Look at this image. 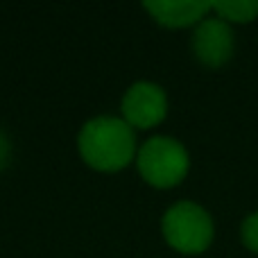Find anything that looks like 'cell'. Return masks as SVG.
Segmentation results:
<instances>
[{
    "label": "cell",
    "mask_w": 258,
    "mask_h": 258,
    "mask_svg": "<svg viewBox=\"0 0 258 258\" xmlns=\"http://www.w3.org/2000/svg\"><path fill=\"white\" fill-rule=\"evenodd\" d=\"M195 57L204 66L218 68L227 63L233 54V32L222 18H204L192 34Z\"/></svg>",
    "instance_id": "5b68a950"
},
{
    "label": "cell",
    "mask_w": 258,
    "mask_h": 258,
    "mask_svg": "<svg viewBox=\"0 0 258 258\" xmlns=\"http://www.w3.org/2000/svg\"><path fill=\"white\" fill-rule=\"evenodd\" d=\"M168 113V98L163 89L152 82H136L122 98V120L129 127L150 129L156 127Z\"/></svg>",
    "instance_id": "277c9868"
},
{
    "label": "cell",
    "mask_w": 258,
    "mask_h": 258,
    "mask_svg": "<svg viewBox=\"0 0 258 258\" xmlns=\"http://www.w3.org/2000/svg\"><path fill=\"white\" fill-rule=\"evenodd\" d=\"M12 159V145H9V138L5 136V132L0 129V170L9 163Z\"/></svg>",
    "instance_id": "9c48e42d"
},
{
    "label": "cell",
    "mask_w": 258,
    "mask_h": 258,
    "mask_svg": "<svg viewBox=\"0 0 258 258\" xmlns=\"http://www.w3.org/2000/svg\"><path fill=\"white\" fill-rule=\"evenodd\" d=\"M77 147L89 168L118 172L136 156V134L122 118L98 116L82 127Z\"/></svg>",
    "instance_id": "6da1fadb"
},
{
    "label": "cell",
    "mask_w": 258,
    "mask_h": 258,
    "mask_svg": "<svg viewBox=\"0 0 258 258\" xmlns=\"http://www.w3.org/2000/svg\"><path fill=\"white\" fill-rule=\"evenodd\" d=\"M163 236L181 254H202L213 240V222L202 206L179 202L163 215Z\"/></svg>",
    "instance_id": "3957f363"
},
{
    "label": "cell",
    "mask_w": 258,
    "mask_h": 258,
    "mask_svg": "<svg viewBox=\"0 0 258 258\" xmlns=\"http://www.w3.org/2000/svg\"><path fill=\"white\" fill-rule=\"evenodd\" d=\"M138 172L150 186L172 188L188 174V152L179 141L168 136H154L136 154Z\"/></svg>",
    "instance_id": "7a4b0ae2"
},
{
    "label": "cell",
    "mask_w": 258,
    "mask_h": 258,
    "mask_svg": "<svg viewBox=\"0 0 258 258\" xmlns=\"http://www.w3.org/2000/svg\"><path fill=\"white\" fill-rule=\"evenodd\" d=\"M242 242L247 245V249L258 254V211L242 222Z\"/></svg>",
    "instance_id": "ba28073f"
},
{
    "label": "cell",
    "mask_w": 258,
    "mask_h": 258,
    "mask_svg": "<svg viewBox=\"0 0 258 258\" xmlns=\"http://www.w3.org/2000/svg\"><path fill=\"white\" fill-rule=\"evenodd\" d=\"M211 9L218 18L231 23H249L258 16V3L254 0H224V3H211Z\"/></svg>",
    "instance_id": "52a82bcc"
},
{
    "label": "cell",
    "mask_w": 258,
    "mask_h": 258,
    "mask_svg": "<svg viewBox=\"0 0 258 258\" xmlns=\"http://www.w3.org/2000/svg\"><path fill=\"white\" fill-rule=\"evenodd\" d=\"M145 9L152 14L156 23L165 27H188V25H200L211 12V3H202V0H152L145 3Z\"/></svg>",
    "instance_id": "8992f818"
}]
</instances>
